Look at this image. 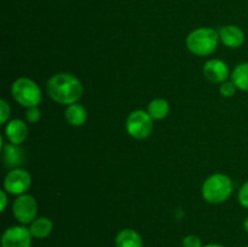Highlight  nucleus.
Masks as SVG:
<instances>
[{
  "mask_svg": "<svg viewBox=\"0 0 248 247\" xmlns=\"http://www.w3.org/2000/svg\"><path fill=\"white\" fill-rule=\"evenodd\" d=\"M82 85L77 77L69 73H60L47 81L48 96L60 104L77 103L82 96Z\"/></svg>",
  "mask_w": 248,
  "mask_h": 247,
  "instance_id": "obj_1",
  "label": "nucleus"
},
{
  "mask_svg": "<svg viewBox=\"0 0 248 247\" xmlns=\"http://www.w3.org/2000/svg\"><path fill=\"white\" fill-rule=\"evenodd\" d=\"M234 184L227 174L215 173L208 177L202 184V196L210 203H222L232 196Z\"/></svg>",
  "mask_w": 248,
  "mask_h": 247,
  "instance_id": "obj_2",
  "label": "nucleus"
},
{
  "mask_svg": "<svg viewBox=\"0 0 248 247\" xmlns=\"http://www.w3.org/2000/svg\"><path fill=\"white\" fill-rule=\"evenodd\" d=\"M219 31L213 28H198L186 36V47L196 56H208L213 53L219 43Z\"/></svg>",
  "mask_w": 248,
  "mask_h": 247,
  "instance_id": "obj_3",
  "label": "nucleus"
},
{
  "mask_svg": "<svg viewBox=\"0 0 248 247\" xmlns=\"http://www.w3.org/2000/svg\"><path fill=\"white\" fill-rule=\"evenodd\" d=\"M11 93L15 101L26 108L38 107L43 98L40 87L29 77H18L12 84Z\"/></svg>",
  "mask_w": 248,
  "mask_h": 247,
  "instance_id": "obj_4",
  "label": "nucleus"
},
{
  "mask_svg": "<svg viewBox=\"0 0 248 247\" xmlns=\"http://www.w3.org/2000/svg\"><path fill=\"white\" fill-rule=\"evenodd\" d=\"M154 119L149 115V113L142 109H137L128 114L126 119V130L128 135L135 139L142 140L149 137L154 128L153 124Z\"/></svg>",
  "mask_w": 248,
  "mask_h": 247,
  "instance_id": "obj_5",
  "label": "nucleus"
},
{
  "mask_svg": "<svg viewBox=\"0 0 248 247\" xmlns=\"http://www.w3.org/2000/svg\"><path fill=\"white\" fill-rule=\"evenodd\" d=\"M12 213L16 220L22 224H29L36 218L38 213V203L31 195L22 194L17 196L12 203Z\"/></svg>",
  "mask_w": 248,
  "mask_h": 247,
  "instance_id": "obj_6",
  "label": "nucleus"
},
{
  "mask_svg": "<svg viewBox=\"0 0 248 247\" xmlns=\"http://www.w3.org/2000/svg\"><path fill=\"white\" fill-rule=\"evenodd\" d=\"M31 177L23 169H14L4 179V190L12 195H22L31 188Z\"/></svg>",
  "mask_w": 248,
  "mask_h": 247,
  "instance_id": "obj_7",
  "label": "nucleus"
},
{
  "mask_svg": "<svg viewBox=\"0 0 248 247\" xmlns=\"http://www.w3.org/2000/svg\"><path fill=\"white\" fill-rule=\"evenodd\" d=\"M31 230L22 225L7 228L1 236V247H31Z\"/></svg>",
  "mask_w": 248,
  "mask_h": 247,
  "instance_id": "obj_8",
  "label": "nucleus"
},
{
  "mask_svg": "<svg viewBox=\"0 0 248 247\" xmlns=\"http://www.w3.org/2000/svg\"><path fill=\"white\" fill-rule=\"evenodd\" d=\"M203 75L211 82L222 84L227 81L230 75L229 67L227 63L220 60H210L203 65Z\"/></svg>",
  "mask_w": 248,
  "mask_h": 247,
  "instance_id": "obj_9",
  "label": "nucleus"
},
{
  "mask_svg": "<svg viewBox=\"0 0 248 247\" xmlns=\"http://www.w3.org/2000/svg\"><path fill=\"white\" fill-rule=\"evenodd\" d=\"M219 39L227 47L237 48L245 43V33L240 27L229 24L219 29Z\"/></svg>",
  "mask_w": 248,
  "mask_h": 247,
  "instance_id": "obj_10",
  "label": "nucleus"
},
{
  "mask_svg": "<svg viewBox=\"0 0 248 247\" xmlns=\"http://www.w3.org/2000/svg\"><path fill=\"white\" fill-rule=\"evenodd\" d=\"M5 135L10 143L21 145L28 136V126L19 119H14L7 123L6 127H5Z\"/></svg>",
  "mask_w": 248,
  "mask_h": 247,
  "instance_id": "obj_11",
  "label": "nucleus"
},
{
  "mask_svg": "<svg viewBox=\"0 0 248 247\" xmlns=\"http://www.w3.org/2000/svg\"><path fill=\"white\" fill-rule=\"evenodd\" d=\"M2 159H4L5 166L11 169H18L19 165L24 161V152L19 145L7 143L2 147Z\"/></svg>",
  "mask_w": 248,
  "mask_h": 247,
  "instance_id": "obj_12",
  "label": "nucleus"
},
{
  "mask_svg": "<svg viewBox=\"0 0 248 247\" xmlns=\"http://www.w3.org/2000/svg\"><path fill=\"white\" fill-rule=\"evenodd\" d=\"M115 247H143V239L136 230L123 229L116 235Z\"/></svg>",
  "mask_w": 248,
  "mask_h": 247,
  "instance_id": "obj_13",
  "label": "nucleus"
},
{
  "mask_svg": "<svg viewBox=\"0 0 248 247\" xmlns=\"http://www.w3.org/2000/svg\"><path fill=\"white\" fill-rule=\"evenodd\" d=\"M65 120L69 125L75 126V127L82 126L87 120V110L81 104H69L65 109Z\"/></svg>",
  "mask_w": 248,
  "mask_h": 247,
  "instance_id": "obj_14",
  "label": "nucleus"
},
{
  "mask_svg": "<svg viewBox=\"0 0 248 247\" xmlns=\"http://www.w3.org/2000/svg\"><path fill=\"white\" fill-rule=\"evenodd\" d=\"M52 229L53 223L47 217L35 218L31 223V227H29L31 236L35 237V239H45V237H47L52 232Z\"/></svg>",
  "mask_w": 248,
  "mask_h": 247,
  "instance_id": "obj_15",
  "label": "nucleus"
},
{
  "mask_svg": "<svg viewBox=\"0 0 248 247\" xmlns=\"http://www.w3.org/2000/svg\"><path fill=\"white\" fill-rule=\"evenodd\" d=\"M147 111L154 120H162L170 113V104L164 98H155L148 104Z\"/></svg>",
  "mask_w": 248,
  "mask_h": 247,
  "instance_id": "obj_16",
  "label": "nucleus"
},
{
  "mask_svg": "<svg viewBox=\"0 0 248 247\" xmlns=\"http://www.w3.org/2000/svg\"><path fill=\"white\" fill-rule=\"evenodd\" d=\"M232 81L241 91L248 92V62L240 63L232 73Z\"/></svg>",
  "mask_w": 248,
  "mask_h": 247,
  "instance_id": "obj_17",
  "label": "nucleus"
},
{
  "mask_svg": "<svg viewBox=\"0 0 248 247\" xmlns=\"http://www.w3.org/2000/svg\"><path fill=\"white\" fill-rule=\"evenodd\" d=\"M237 87L235 86V84L232 81H224L220 84L219 86V93L222 94L225 98H230L235 94Z\"/></svg>",
  "mask_w": 248,
  "mask_h": 247,
  "instance_id": "obj_18",
  "label": "nucleus"
},
{
  "mask_svg": "<svg viewBox=\"0 0 248 247\" xmlns=\"http://www.w3.org/2000/svg\"><path fill=\"white\" fill-rule=\"evenodd\" d=\"M40 118H41V111L38 107H31V108H27L26 119L28 123L35 124L40 120Z\"/></svg>",
  "mask_w": 248,
  "mask_h": 247,
  "instance_id": "obj_19",
  "label": "nucleus"
},
{
  "mask_svg": "<svg viewBox=\"0 0 248 247\" xmlns=\"http://www.w3.org/2000/svg\"><path fill=\"white\" fill-rule=\"evenodd\" d=\"M183 247H203L202 241L196 235H186L183 239Z\"/></svg>",
  "mask_w": 248,
  "mask_h": 247,
  "instance_id": "obj_20",
  "label": "nucleus"
},
{
  "mask_svg": "<svg viewBox=\"0 0 248 247\" xmlns=\"http://www.w3.org/2000/svg\"><path fill=\"white\" fill-rule=\"evenodd\" d=\"M10 114H11V108H10L9 103L5 99H1L0 101V123H6L7 119L10 118Z\"/></svg>",
  "mask_w": 248,
  "mask_h": 247,
  "instance_id": "obj_21",
  "label": "nucleus"
},
{
  "mask_svg": "<svg viewBox=\"0 0 248 247\" xmlns=\"http://www.w3.org/2000/svg\"><path fill=\"white\" fill-rule=\"evenodd\" d=\"M237 199H239L240 205L244 206L245 208H248V181L240 188Z\"/></svg>",
  "mask_w": 248,
  "mask_h": 247,
  "instance_id": "obj_22",
  "label": "nucleus"
},
{
  "mask_svg": "<svg viewBox=\"0 0 248 247\" xmlns=\"http://www.w3.org/2000/svg\"><path fill=\"white\" fill-rule=\"evenodd\" d=\"M0 196H1V207H0V210H1V212H4L5 208H6V206H7L6 190H1V191H0Z\"/></svg>",
  "mask_w": 248,
  "mask_h": 247,
  "instance_id": "obj_23",
  "label": "nucleus"
},
{
  "mask_svg": "<svg viewBox=\"0 0 248 247\" xmlns=\"http://www.w3.org/2000/svg\"><path fill=\"white\" fill-rule=\"evenodd\" d=\"M244 229L246 230V232L248 234V216L245 218V220H244Z\"/></svg>",
  "mask_w": 248,
  "mask_h": 247,
  "instance_id": "obj_24",
  "label": "nucleus"
},
{
  "mask_svg": "<svg viewBox=\"0 0 248 247\" xmlns=\"http://www.w3.org/2000/svg\"><path fill=\"white\" fill-rule=\"evenodd\" d=\"M203 247H224V246H222V245H218V244H208Z\"/></svg>",
  "mask_w": 248,
  "mask_h": 247,
  "instance_id": "obj_25",
  "label": "nucleus"
},
{
  "mask_svg": "<svg viewBox=\"0 0 248 247\" xmlns=\"http://www.w3.org/2000/svg\"><path fill=\"white\" fill-rule=\"evenodd\" d=\"M246 247H248V246H246Z\"/></svg>",
  "mask_w": 248,
  "mask_h": 247,
  "instance_id": "obj_26",
  "label": "nucleus"
}]
</instances>
